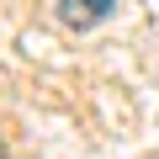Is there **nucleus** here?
Masks as SVG:
<instances>
[{
	"label": "nucleus",
	"mask_w": 159,
	"mask_h": 159,
	"mask_svg": "<svg viewBox=\"0 0 159 159\" xmlns=\"http://www.w3.org/2000/svg\"><path fill=\"white\" fill-rule=\"evenodd\" d=\"M111 6L117 0H58V21L74 27V32H90V27H101L111 16Z\"/></svg>",
	"instance_id": "f257e3e1"
}]
</instances>
